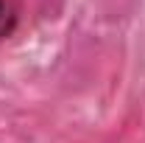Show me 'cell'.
<instances>
[{"mask_svg":"<svg viewBox=\"0 0 145 143\" xmlns=\"http://www.w3.org/2000/svg\"><path fill=\"white\" fill-rule=\"evenodd\" d=\"M17 9L8 3V0H0V39H8V36L17 31Z\"/></svg>","mask_w":145,"mask_h":143,"instance_id":"6da1fadb","label":"cell"}]
</instances>
